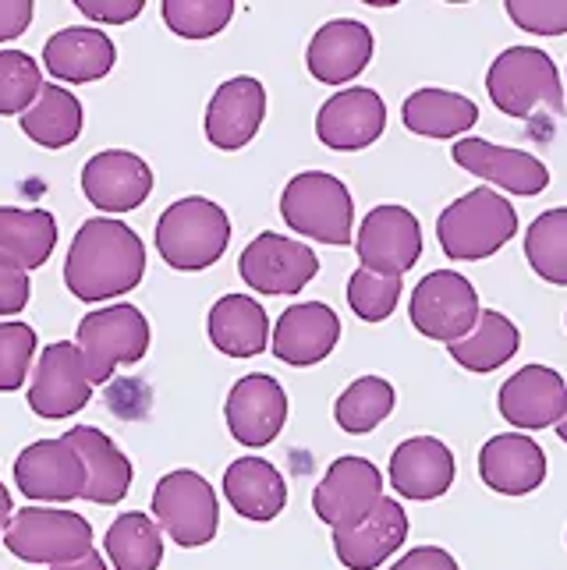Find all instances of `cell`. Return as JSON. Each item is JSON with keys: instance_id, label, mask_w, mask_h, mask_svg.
<instances>
[{"instance_id": "13", "label": "cell", "mask_w": 567, "mask_h": 570, "mask_svg": "<svg viewBox=\"0 0 567 570\" xmlns=\"http://www.w3.org/2000/svg\"><path fill=\"white\" fill-rule=\"evenodd\" d=\"M89 397H92V383L86 376V362L78 355V347L68 341L47 344L32 372L29 407L39 419L61 422L78 415L89 404Z\"/></svg>"}, {"instance_id": "36", "label": "cell", "mask_w": 567, "mask_h": 570, "mask_svg": "<svg viewBox=\"0 0 567 570\" xmlns=\"http://www.w3.org/2000/svg\"><path fill=\"white\" fill-rule=\"evenodd\" d=\"M525 259L539 281L567 287V206L546 209L525 230Z\"/></svg>"}, {"instance_id": "26", "label": "cell", "mask_w": 567, "mask_h": 570, "mask_svg": "<svg viewBox=\"0 0 567 570\" xmlns=\"http://www.w3.org/2000/svg\"><path fill=\"white\" fill-rule=\"evenodd\" d=\"M65 440L75 454L82 458V468H86L82 500L100 503V507L121 503L131 489V479H135V468L125 458V450L117 446L104 429H92V425L68 429Z\"/></svg>"}, {"instance_id": "5", "label": "cell", "mask_w": 567, "mask_h": 570, "mask_svg": "<svg viewBox=\"0 0 567 570\" xmlns=\"http://www.w3.org/2000/svg\"><path fill=\"white\" fill-rule=\"evenodd\" d=\"M281 216L295 234H305L320 245H351L355 199L334 174L302 170L281 191Z\"/></svg>"}, {"instance_id": "14", "label": "cell", "mask_w": 567, "mask_h": 570, "mask_svg": "<svg viewBox=\"0 0 567 570\" xmlns=\"http://www.w3.org/2000/svg\"><path fill=\"white\" fill-rule=\"evenodd\" d=\"M18 493L36 503H71L82 500L86 468L68 440H36L14 461Z\"/></svg>"}, {"instance_id": "18", "label": "cell", "mask_w": 567, "mask_h": 570, "mask_svg": "<svg viewBox=\"0 0 567 570\" xmlns=\"http://www.w3.org/2000/svg\"><path fill=\"white\" fill-rule=\"evenodd\" d=\"M387 128V104L377 89H341L320 107L316 135L326 149L359 153L369 149Z\"/></svg>"}, {"instance_id": "3", "label": "cell", "mask_w": 567, "mask_h": 570, "mask_svg": "<svg viewBox=\"0 0 567 570\" xmlns=\"http://www.w3.org/2000/svg\"><path fill=\"white\" fill-rule=\"evenodd\" d=\"M231 245V216L206 195L170 203L156 220V252L170 269H209Z\"/></svg>"}, {"instance_id": "17", "label": "cell", "mask_w": 567, "mask_h": 570, "mask_svg": "<svg viewBox=\"0 0 567 570\" xmlns=\"http://www.w3.org/2000/svg\"><path fill=\"white\" fill-rule=\"evenodd\" d=\"M451 156L461 170L476 174V178H482L493 188L521 195V199H532V195L546 191V185H550L546 164L525 149H507L486 139H458L451 146Z\"/></svg>"}, {"instance_id": "15", "label": "cell", "mask_w": 567, "mask_h": 570, "mask_svg": "<svg viewBox=\"0 0 567 570\" xmlns=\"http://www.w3.org/2000/svg\"><path fill=\"white\" fill-rule=\"evenodd\" d=\"M224 419L227 432L242 446H270L287 425V393L266 372H252L231 386Z\"/></svg>"}, {"instance_id": "1", "label": "cell", "mask_w": 567, "mask_h": 570, "mask_svg": "<svg viewBox=\"0 0 567 570\" xmlns=\"http://www.w3.org/2000/svg\"><path fill=\"white\" fill-rule=\"evenodd\" d=\"M146 277V245L128 224L92 216L78 227L65 259V287L78 302H110Z\"/></svg>"}, {"instance_id": "46", "label": "cell", "mask_w": 567, "mask_h": 570, "mask_svg": "<svg viewBox=\"0 0 567 570\" xmlns=\"http://www.w3.org/2000/svg\"><path fill=\"white\" fill-rule=\"evenodd\" d=\"M50 570H110V567L104 563V557L96 553V549H89L82 560H71V563H61V567H50Z\"/></svg>"}, {"instance_id": "40", "label": "cell", "mask_w": 567, "mask_h": 570, "mask_svg": "<svg viewBox=\"0 0 567 570\" xmlns=\"http://www.w3.org/2000/svg\"><path fill=\"white\" fill-rule=\"evenodd\" d=\"M36 330L22 320L0 323V393H14L29 380L36 358Z\"/></svg>"}, {"instance_id": "11", "label": "cell", "mask_w": 567, "mask_h": 570, "mask_svg": "<svg viewBox=\"0 0 567 570\" xmlns=\"http://www.w3.org/2000/svg\"><path fill=\"white\" fill-rule=\"evenodd\" d=\"M383 500V471L365 458H338L312 489V510L334 532L359 524Z\"/></svg>"}, {"instance_id": "39", "label": "cell", "mask_w": 567, "mask_h": 570, "mask_svg": "<svg viewBox=\"0 0 567 570\" xmlns=\"http://www.w3.org/2000/svg\"><path fill=\"white\" fill-rule=\"evenodd\" d=\"M401 302V277H383L373 269H355L348 277V305L362 323H383Z\"/></svg>"}, {"instance_id": "23", "label": "cell", "mask_w": 567, "mask_h": 570, "mask_svg": "<svg viewBox=\"0 0 567 570\" xmlns=\"http://www.w3.org/2000/svg\"><path fill=\"white\" fill-rule=\"evenodd\" d=\"M387 475H390V485H394L398 497L426 503V500L447 497V489L454 485L458 464H454L451 446H447L443 440L412 436V440L394 446Z\"/></svg>"}, {"instance_id": "41", "label": "cell", "mask_w": 567, "mask_h": 570, "mask_svg": "<svg viewBox=\"0 0 567 570\" xmlns=\"http://www.w3.org/2000/svg\"><path fill=\"white\" fill-rule=\"evenodd\" d=\"M507 18L532 36H564L567 32V0H507Z\"/></svg>"}, {"instance_id": "6", "label": "cell", "mask_w": 567, "mask_h": 570, "mask_svg": "<svg viewBox=\"0 0 567 570\" xmlns=\"http://www.w3.org/2000/svg\"><path fill=\"white\" fill-rule=\"evenodd\" d=\"M153 341L149 320L135 305H107L96 308L78 323V355L86 362V376L92 386L110 383L121 365H135L146 358Z\"/></svg>"}, {"instance_id": "24", "label": "cell", "mask_w": 567, "mask_h": 570, "mask_svg": "<svg viewBox=\"0 0 567 570\" xmlns=\"http://www.w3.org/2000/svg\"><path fill=\"white\" fill-rule=\"evenodd\" d=\"M479 479L500 497H529L546 482V450L529 432H500L479 450Z\"/></svg>"}, {"instance_id": "7", "label": "cell", "mask_w": 567, "mask_h": 570, "mask_svg": "<svg viewBox=\"0 0 567 570\" xmlns=\"http://www.w3.org/2000/svg\"><path fill=\"white\" fill-rule=\"evenodd\" d=\"M4 546L22 563L61 567L92 549V524L65 507H22L4 528Z\"/></svg>"}, {"instance_id": "8", "label": "cell", "mask_w": 567, "mask_h": 570, "mask_svg": "<svg viewBox=\"0 0 567 570\" xmlns=\"http://www.w3.org/2000/svg\"><path fill=\"white\" fill-rule=\"evenodd\" d=\"M153 521L182 549H199L217 539L221 503L213 485L192 468L167 471L153 489Z\"/></svg>"}, {"instance_id": "44", "label": "cell", "mask_w": 567, "mask_h": 570, "mask_svg": "<svg viewBox=\"0 0 567 570\" xmlns=\"http://www.w3.org/2000/svg\"><path fill=\"white\" fill-rule=\"evenodd\" d=\"M390 570H461V567L443 546H416L398 563H390Z\"/></svg>"}, {"instance_id": "28", "label": "cell", "mask_w": 567, "mask_h": 570, "mask_svg": "<svg viewBox=\"0 0 567 570\" xmlns=\"http://www.w3.org/2000/svg\"><path fill=\"white\" fill-rule=\"evenodd\" d=\"M224 497L245 521H273L287 507V482L266 458H238L224 471Z\"/></svg>"}, {"instance_id": "9", "label": "cell", "mask_w": 567, "mask_h": 570, "mask_svg": "<svg viewBox=\"0 0 567 570\" xmlns=\"http://www.w3.org/2000/svg\"><path fill=\"white\" fill-rule=\"evenodd\" d=\"M479 294L472 281L461 277L454 269H433L416 284L412 302H408V316L422 337L437 344H454L468 337L479 320Z\"/></svg>"}, {"instance_id": "35", "label": "cell", "mask_w": 567, "mask_h": 570, "mask_svg": "<svg viewBox=\"0 0 567 570\" xmlns=\"http://www.w3.org/2000/svg\"><path fill=\"white\" fill-rule=\"evenodd\" d=\"M398 404V390L383 376H359L355 383H348L344 393L334 404V419L351 436H365L380 422L390 419V411Z\"/></svg>"}, {"instance_id": "47", "label": "cell", "mask_w": 567, "mask_h": 570, "mask_svg": "<svg viewBox=\"0 0 567 570\" xmlns=\"http://www.w3.org/2000/svg\"><path fill=\"white\" fill-rule=\"evenodd\" d=\"M11 514H14V503H11V493L8 485L0 482V535H4V528L11 524Z\"/></svg>"}, {"instance_id": "30", "label": "cell", "mask_w": 567, "mask_h": 570, "mask_svg": "<svg viewBox=\"0 0 567 570\" xmlns=\"http://www.w3.org/2000/svg\"><path fill=\"white\" fill-rule=\"evenodd\" d=\"M401 121L412 135H422V139H461L465 131L476 128L479 107L461 92L426 86L401 104Z\"/></svg>"}, {"instance_id": "2", "label": "cell", "mask_w": 567, "mask_h": 570, "mask_svg": "<svg viewBox=\"0 0 567 570\" xmlns=\"http://www.w3.org/2000/svg\"><path fill=\"white\" fill-rule=\"evenodd\" d=\"M518 234V209L493 188H472L440 213L437 238L447 259L482 263Z\"/></svg>"}, {"instance_id": "31", "label": "cell", "mask_w": 567, "mask_h": 570, "mask_svg": "<svg viewBox=\"0 0 567 570\" xmlns=\"http://www.w3.org/2000/svg\"><path fill=\"white\" fill-rule=\"evenodd\" d=\"M57 248V220L47 209L0 206V266L32 273Z\"/></svg>"}, {"instance_id": "12", "label": "cell", "mask_w": 567, "mask_h": 570, "mask_svg": "<svg viewBox=\"0 0 567 570\" xmlns=\"http://www.w3.org/2000/svg\"><path fill=\"white\" fill-rule=\"evenodd\" d=\"M242 281L260 294H299L320 273V255L305 242L263 230L252 238L238 259Z\"/></svg>"}, {"instance_id": "48", "label": "cell", "mask_w": 567, "mask_h": 570, "mask_svg": "<svg viewBox=\"0 0 567 570\" xmlns=\"http://www.w3.org/2000/svg\"><path fill=\"white\" fill-rule=\"evenodd\" d=\"M557 436H560V440L567 443V415H564V419L557 422Z\"/></svg>"}, {"instance_id": "21", "label": "cell", "mask_w": 567, "mask_h": 570, "mask_svg": "<svg viewBox=\"0 0 567 570\" xmlns=\"http://www.w3.org/2000/svg\"><path fill=\"white\" fill-rule=\"evenodd\" d=\"M86 199L104 213H131L139 209L153 191V170L143 156L128 149H104L82 167Z\"/></svg>"}, {"instance_id": "19", "label": "cell", "mask_w": 567, "mask_h": 570, "mask_svg": "<svg viewBox=\"0 0 567 570\" xmlns=\"http://www.w3.org/2000/svg\"><path fill=\"white\" fill-rule=\"evenodd\" d=\"M377 53V39L359 18H334L320 26V32L309 39L305 68L323 86H348L369 68Z\"/></svg>"}, {"instance_id": "42", "label": "cell", "mask_w": 567, "mask_h": 570, "mask_svg": "<svg viewBox=\"0 0 567 570\" xmlns=\"http://www.w3.org/2000/svg\"><path fill=\"white\" fill-rule=\"evenodd\" d=\"M78 11H82L89 22L100 26H125L131 18L143 14V0H75Z\"/></svg>"}, {"instance_id": "34", "label": "cell", "mask_w": 567, "mask_h": 570, "mask_svg": "<svg viewBox=\"0 0 567 570\" xmlns=\"http://www.w3.org/2000/svg\"><path fill=\"white\" fill-rule=\"evenodd\" d=\"M104 549L114 570H160L164 532L149 514L131 510V514H121L107 528Z\"/></svg>"}, {"instance_id": "33", "label": "cell", "mask_w": 567, "mask_h": 570, "mask_svg": "<svg viewBox=\"0 0 567 570\" xmlns=\"http://www.w3.org/2000/svg\"><path fill=\"white\" fill-rule=\"evenodd\" d=\"M22 131L43 149H65L82 135V104L71 89L43 86L36 104L22 114Z\"/></svg>"}, {"instance_id": "20", "label": "cell", "mask_w": 567, "mask_h": 570, "mask_svg": "<svg viewBox=\"0 0 567 570\" xmlns=\"http://www.w3.org/2000/svg\"><path fill=\"white\" fill-rule=\"evenodd\" d=\"M266 117V89L260 78L234 75L217 86L206 107V139L224 153L245 149L260 135Z\"/></svg>"}, {"instance_id": "45", "label": "cell", "mask_w": 567, "mask_h": 570, "mask_svg": "<svg viewBox=\"0 0 567 570\" xmlns=\"http://www.w3.org/2000/svg\"><path fill=\"white\" fill-rule=\"evenodd\" d=\"M32 0H0V43H11V39L22 36L32 26Z\"/></svg>"}, {"instance_id": "27", "label": "cell", "mask_w": 567, "mask_h": 570, "mask_svg": "<svg viewBox=\"0 0 567 570\" xmlns=\"http://www.w3.org/2000/svg\"><path fill=\"white\" fill-rule=\"evenodd\" d=\"M117 61L114 39L96 26H68L53 32L43 47V65L57 82L86 86L110 75Z\"/></svg>"}, {"instance_id": "25", "label": "cell", "mask_w": 567, "mask_h": 570, "mask_svg": "<svg viewBox=\"0 0 567 570\" xmlns=\"http://www.w3.org/2000/svg\"><path fill=\"white\" fill-rule=\"evenodd\" d=\"M408 539V514L394 497H383L369 514L334 532V553L348 570H377L398 553Z\"/></svg>"}, {"instance_id": "4", "label": "cell", "mask_w": 567, "mask_h": 570, "mask_svg": "<svg viewBox=\"0 0 567 570\" xmlns=\"http://www.w3.org/2000/svg\"><path fill=\"white\" fill-rule=\"evenodd\" d=\"M486 92L493 107L515 121H529L536 110L564 114L560 71L539 47H507L486 71Z\"/></svg>"}, {"instance_id": "38", "label": "cell", "mask_w": 567, "mask_h": 570, "mask_svg": "<svg viewBox=\"0 0 567 570\" xmlns=\"http://www.w3.org/2000/svg\"><path fill=\"white\" fill-rule=\"evenodd\" d=\"M43 92V71L22 50H0V117L26 114Z\"/></svg>"}, {"instance_id": "22", "label": "cell", "mask_w": 567, "mask_h": 570, "mask_svg": "<svg viewBox=\"0 0 567 570\" xmlns=\"http://www.w3.org/2000/svg\"><path fill=\"white\" fill-rule=\"evenodd\" d=\"M338 341H341L338 312L323 302H299L284 312L277 326H273L270 351L284 365L309 368V365H320L323 358L334 355Z\"/></svg>"}, {"instance_id": "29", "label": "cell", "mask_w": 567, "mask_h": 570, "mask_svg": "<svg viewBox=\"0 0 567 570\" xmlns=\"http://www.w3.org/2000/svg\"><path fill=\"white\" fill-rule=\"evenodd\" d=\"M209 341L227 358H256L270 347V316L248 294H224L209 308Z\"/></svg>"}, {"instance_id": "32", "label": "cell", "mask_w": 567, "mask_h": 570, "mask_svg": "<svg viewBox=\"0 0 567 570\" xmlns=\"http://www.w3.org/2000/svg\"><path fill=\"white\" fill-rule=\"evenodd\" d=\"M518 347H521L518 326L497 308H482L472 333L461 337V341H454V344H447L451 358L465 372H476V376H490V372L504 368L518 355Z\"/></svg>"}, {"instance_id": "16", "label": "cell", "mask_w": 567, "mask_h": 570, "mask_svg": "<svg viewBox=\"0 0 567 570\" xmlns=\"http://www.w3.org/2000/svg\"><path fill=\"white\" fill-rule=\"evenodd\" d=\"M497 407L511 429H557V422L567 415V383L550 365H525L500 386Z\"/></svg>"}, {"instance_id": "43", "label": "cell", "mask_w": 567, "mask_h": 570, "mask_svg": "<svg viewBox=\"0 0 567 570\" xmlns=\"http://www.w3.org/2000/svg\"><path fill=\"white\" fill-rule=\"evenodd\" d=\"M29 294H32L29 273L0 266V316H18L29 305Z\"/></svg>"}, {"instance_id": "10", "label": "cell", "mask_w": 567, "mask_h": 570, "mask_svg": "<svg viewBox=\"0 0 567 570\" xmlns=\"http://www.w3.org/2000/svg\"><path fill=\"white\" fill-rule=\"evenodd\" d=\"M355 252L362 269L383 273V277H404L422 259L419 216L398 203H383L377 209H369L355 234Z\"/></svg>"}, {"instance_id": "37", "label": "cell", "mask_w": 567, "mask_h": 570, "mask_svg": "<svg viewBox=\"0 0 567 570\" xmlns=\"http://www.w3.org/2000/svg\"><path fill=\"white\" fill-rule=\"evenodd\" d=\"M164 22L182 39H213L234 18V0H164Z\"/></svg>"}]
</instances>
